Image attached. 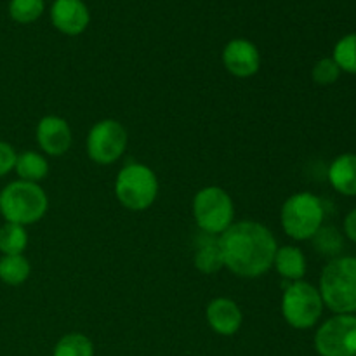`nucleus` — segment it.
<instances>
[{
	"label": "nucleus",
	"mask_w": 356,
	"mask_h": 356,
	"mask_svg": "<svg viewBox=\"0 0 356 356\" xmlns=\"http://www.w3.org/2000/svg\"><path fill=\"white\" fill-rule=\"evenodd\" d=\"M222 264L240 278H259L273 268L278 243L273 232L263 222H233L219 235Z\"/></svg>",
	"instance_id": "nucleus-1"
},
{
	"label": "nucleus",
	"mask_w": 356,
	"mask_h": 356,
	"mask_svg": "<svg viewBox=\"0 0 356 356\" xmlns=\"http://www.w3.org/2000/svg\"><path fill=\"white\" fill-rule=\"evenodd\" d=\"M320 296L334 315H356V257H334L320 275Z\"/></svg>",
	"instance_id": "nucleus-2"
},
{
	"label": "nucleus",
	"mask_w": 356,
	"mask_h": 356,
	"mask_svg": "<svg viewBox=\"0 0 356 356\" xmlns=\"http://www.w3.org/2000/svg\"><path fill=\"white\" fill-rule=\"evenodd\" d=\"M47 209L49 198L40 184L17 179L0 190V216L6 222L26 228L40 221Z\"/></svg>",
	"instance_id": "nucleus-3"
},
{
	"label": "nucleus",
	"mask_w": 356,
	"mask_h": 356,
	"mask_svg": "<svg viewBox=\"0 0 356 356\" xmlns=\"http://www.w3.org/2000/svg\"><path fill=\"white\" fill-rule=\"evenodd\" d=\"M325 221V205L312 191H299L284 202L280 222L285 235L296 242L312 240Z\"/></svg>",
	"instance_id": "nucleus-4"
},
{
	"label": "nucleus",
	"mask_w": 356,
	"mask_h": 356,
	"mask_svg": "<svg viewBox=\"0 0 356 356\" xmlns=\"http://www.w3.org/2000/svg\"><path fill=\"white\" fill-rule=\"evenodd\" d=\"M160 183L153 169L141 162L125 163L115 179V197L132 212L148 211L159 197Z\"/></svg>",
	"instance_id": "nucleus-5"
},
{
	"label": "nucleus",
	"mask_w": 356,
	"mask_h": 356,
	"mask_svg": "<svg viewBox=\"0 0 356 356\" xmlns=\"http://www.w3.org/2000/svg\"><path fill=\"white\" fill-rule=\"evenodd\" d=\"M193 218L202 233L219 236L235 222V204L226 190L205 186L193 197Z\"/></svg>",
	"instance_id": "nucleus-6"
},
{
	"label": "nucleus",
	"mask_w": 356,
	"mask_h": 356,
	"mask_svg": "<svg viewBox=\"0 0 356 356\" xmlns=\"http://www.w3.org/2000/svg\"><path fill=\"white\" fill-rule=\"evenodd\" d=\"M323 308L318 287L309 282H292L282 296V316L296 330L313 329L322 318Z\"/></svg>",
	"instance_id": "nucleus-7"
},
{
	"label": "nucleus",
	"mask_w": 356,
	"mask_h": 356,
	"mask_svg": "<svg viewBox=\"0 0 356 356\" xmlns=\"http://www.w3.org/2000/svg\"><path fill=\"white\" fill-rule=\"evenodd\" d=\"M127 129L115 118H103L90 127L86 149L89 159L97 165H111L118 162L127 148Z\"/></svg>",
	"instance_id": "nucleus-8"
},
{
	"label": "nucleus",
	"mask_w": 356,
	"mask_h": 356,
	"mask_svg": "<svg viewBox=\"0 0 356 356\" xmlns=\"http://www.w3.org/2000/svg\"><path fill=\"white\" fill-rule=\"evenodd\" d=\"M320 356H356V315H334L315 332Z\"/></svg>",
	"instance_id": "nucleus-9"
},
{
	"label": "nucleus",
	"mask_w": 356,
	"mask_h": 356,
	"mask_svg": "<svg viewBox=\"0 0 356 356\" xmlns=\"http://www.w3.org/2000/svg\"><path fill=\"white\" fill-rule=\"evenodd\" d=\"M222 65L229 75L249 79L261 70V52L247 38H233L222 49Z\"/></svg>",
	"instance_id": "nucleus-10"
},
{
	"label": "nucleus",
	"mask_w": 356,
	"mask_h": 356,
	"mask_svg": "<svg viewBox=\"0 0 356 356\" xmlns=\"http://www.w3.org/2000/svg\"><path fill=\"white\" fill-rule=\"evenodd\" d=\"M35 139L38 148L49 156H63L70 152L73 143L72 127L68 122L58 115H47L42 117L37 124Z\"/></svg>",
	"instance_id": "nucleus-11"
},
{
	"label": "nucleus",
	"mask_w": 356,
	"mask_h": 356,
	"mask_svg": "<svg viewBox=\"0 0 356 356\" xmlns=\"http://www.w3.org/2000/svg\"><path fill=\"white\" fill-rule=\"evenodd\" d=\"M51 23L61 33L76 37L90 23V13L83 0H54L51 7Z\"/></svg>",
	"instance_id": "nucleus-12"
},
{
	"label": "nucleus",
	"mask_w": 356,
	"mask_h": 356,
	"mask_svg": "<svg viewBox=\"0 0 356 356\" xmlns=\"http://www.w3.org/2000/svg\"><path fill=\"white\" fill-rule=\"evenodd\" d=\"M205 320L218 336L232 337L242 329L243 313L229 298H216L205 308Z\"/></svg>",
	"instance_id": "nucleus-13"
},
{
	"label": "nucleus",
	"mask_w": 356,
	"mask_h": 356,
	"mask_svg": "<svg viewBox=\"0 0 356 356\" xmlns=\"http://www.w3.org/2000/svg\"><path fill=\"white\" fill-rule=\"evenodd\" d=\"M327 177L343 197H356V153H343L330 162Z\"/></svg>",
	"instance_id": "nucleus-14"
},
{
	"label": "nucleus",
	"mask_w": 356,
	"mask_h": 356,
	"mask_svg": "<svg viewBox=\"0 0 356 356\" xmlns=\"http://www.w3.org/2000/svg\"><path fill=\"white\" fill-rule=\"evenodd\" d=\"M273 268L284 280L292 284V282L305 280V275L308 271V261L299 247L284 245L277 249Z\"/></svg>",
	"instance_id": "nucleus-15"
},
{
	"label": "nucleus",
	"mask_w": 356,
	"mask_h": 356,
	"mask_svg": "<svg viewBox=\"0 0 356 356\" xmlns=\"http://www.w3.org/2000/svg\"><path fill=\"white\" fill-rule=\"evenodd\" d=\"M193 264L200 273L214 275L225 268L222 264L221 249H219V236L202 233L193 256Z\"/></svg>",
	"instance_id": "nucleus-16"
},
{
	"label": "nucleus",
	"mask_w": 356,
	"mask_h": 356,
	"mask_svg": "<svg viewBox=\"0 0 356 356\" xmlns=\"http://www.w3.org/2000/svg\"><path fill=\"white\" fill-rule=\"evenodd\" d=\"M14 170L21 181L40 184V181H44L49 174V162L42 153L28 149V152L17 153Z\"/></svg>",
	"instance_id": "nucleus-17"
},
{
	"label": "nucleus",
	"mask_w": 356,
	"mask_h": 356,
	"mask_svg": "<svg viewBox=\"0 0 356 356\" xmlns=\"http://www.w3.org/2000/svg\"><path fill=\"white\" fill-rule=\"evenodd\" d=\"M31 264L24 254L0 257V280L10 287L24 284L30 278Z\"/></svg>",
	"instance_id": "nucleus-18"
},
{
	"label": "nucleus",
	"mask_w": 356,
	"mask_h": 356,
	"mask_svg": "<svg viewBox=\"0 0 356 356\" xmlns=\"http://www.w3.org/2000/svg\"><path fill=\"white\" fill-rule=\"evenodd\" d=\"M28 247L26 228L14 222H3L0 226V252L2 256H17L24 254Z\"/></svg>",
	"instance_id": "nucleus-19"
},
{
	"label": "nucleus",
	"mask_w": 356,
	"mask_h": 356,
	"mask_svg": "<svg viewBox=\"0 0 356 356\" xmlns=\"http://www.w3.org/2000/svg\"><path fill=\"white\" fill-rule=\"evenodd\" d=\"M52 356H94V343L80 332H70L56 343Z\"/></svg>",
	"instance_id": "nucleus-20"
},
{
	"label": "nucleus",
	"mask_w": 356,
	"mask_h": 356,
	"mask_svg": "<svg viewBox=\"0 0 356 356\" xmlns=\"http://www.w3.org/2000/svg\"><path fill=\"white\" fill-rule=\"evenodd\" d=\"M332 59L341 72L356 75V33H348L334 45Z\"/></svg>",
	"instance_id": "nucleus-21"
},
{
	"label": "nucleus",
	"mask_w": 356,
	"mask_h": 356,
	"mask_svg": "<svg viewBox=\"0 0 356 356\" xmlns=\"http://www.w3.org/2000/svg\"><path fill=\"white\" fill-rule=\"evenodd\" d=\"M44 0H10L9 16L10 19L21 24L35 23L44 14Z\"/></svg>",
	"instance_id": "nucleus-22"
},
{
	"label": "nucleus",
	"mask_w": 356,
	"mask_h": 356,
	"mask_svg": "<svg viewBox=\"0 0 356 356\" xmlns=\"http://www.w3.org/2000/svg\"><path fill=\"white\" fill-rule=\"evenodd\" d=\"M341 70L337 66V63L334 61L332 56L330 58H322L315 63L312 70V79L316 86H322V87H329L334 86V83L339 80L341 76Z\"/></svg>",
	"instance_id": "nucleus-23"
},
{
	"label": "nucleus",
	"mask_w": 356,
	"mask_h": 356,
	"mask_svg": "<svg viewBox=\"0 0 356 356\" xmlns=\"http://www.w3.org/2000/svg\"><path fill=\"white\" fill-rule=\"evenodd\" d=\"M312 240L315 242L316 249L322 254H327V256H334V254H337L343 249V236H341V233L336 228L322 226L320 232Z\"/></svg>",
	"instance_id": "nucleus-24"
},
{
	"label": "nucleus",
	"mask_w": 356,
	"mask_h": 356,
	"mask_svg": "<svg viewBox=\"0 0 356 356\" xmlns=\"http://www.w3.org/2000/svg\"><path fill=\"white\" fill-rule=\"evenodd\" d=\"M16 159H17V152L14 149V146L6 141H0V177L7 176L10 170H14Z\"/></svg>",
	"instance_id": "nucleus-25"
},
{
	"label": "nucleus",
	"mask_w": 356,
	"mask_h": 356,
	"mask_svg": "<svg viewBox=\"0 0 356 356\" xmlns=\"http://www.w3.org/2000/svg\"><path fill=\"white\" fill-rule=\"evenodd\" d=\"M343 228H344V235L351 240V242L356 243V207L351 209L350 212L346 214L343 222Z\"/></svg>",
	"instance_id": "nucleus-26"
}]
</instances>
